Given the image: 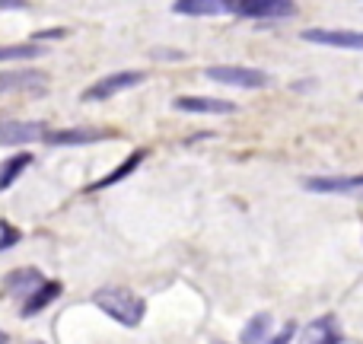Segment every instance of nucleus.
Segmentation results:
<instances>
[{"mask_svg": "<svg viewBox=\"0 0 363 344\" xmlns=\"http://www.w3.org/2000/svg\"><path fill=\"white\" fill-rule=\"evenodd\" d=\"M172 106L179 112H194V115H230L236 112V106L226 99H213V96H179Z\"/></svg>", "mask_w": 363, "mask_h": 344, "instance_id": "9", "label": "nucleus"}, {"mask_svg": "<svg viewBox=\"0 0 363 344\" xmlns=\"http://www.w3.org/2000/svg\"><path fill=\"white\" fill-rule=\"evenodd\" d=\"M303 42L322 45V48L363 51V32H351V29H303Z\"/></svg>", "mask_w": 363, "mask_h": 344, "instance_id": "4", "label": "nucleus"}, {"mask_svg": "<svg viewBox=\"0 0 363 344\" xmlns=\"http://www.w3.org/2000/svg\"><path fill=\"white\" fill-rule=\"evenodd\" d=\"M144 160H147V150H144V147H140V150H134V153H131V157H128V160H125V163H121V166H118V170H112V172H108V175H106V179L93 182V185H89V192H102V188H108V185H118V182H125V179H128V175H131V172H134V170H138V166H140V163H144Z\"/></svg>", "mask_w": 363, "mask_h": 344, "instance_id": "14", "label": "nucleus"}, {"mask_svg": "<svg viewBox=\"0 0 363 344\" xmlns=\"http://www.w3.org/2000/svg\"><path fill=\"white\" fill-rule=\"evenodd\" d=\"M45 45H0V61H32V57H42L45 55Z\"/></svg>", "mask_w": 363, "mask_h": 344, "instance_id": "18", "label": "nucleus"}, {"mask_svg": "<svg viewBox=\"0 0 363 344\" xmlns=\"http://www.w3.org/2000/svg\"><path fill=\"white\" fill-rule=\"evenodd\" d=\"M360 99H363V93H360Z\"/></svg>", "mask_w": 363, "mask_h": 344, "instance_id": "22", "label": "nucleus"}, {"mask_svg": "<svg viewBox=\"0 0 363 344\" xmlns=\"http://www.w3.org/2000/svg\"><path fill=\"white\" fill-rule=\"evenodd\" d=\"M341 341H345V335H341L335 316H322V319H315L306 332V344H341Z\"/></svg>", "mask_w": 363, "mask_h": 344, "instance_id": "13", "label": "nucleus"}, {"mask_svg": "<svg viewBox=\"0 0 363 344\" xmlns=\"http://www.w3.org/2000/svg\"><path fill=\"white\" fill-rule=\"evenodd\" d=\"M42 284H45V277H42V271H38V268H16V271H10V274H6L4 294L26 300V296H32L38 287H42Z\"/></svg>", "mask_w": 363, "mask_h": 344, "instance_id": "8", "label": "nucleus"}, {"mask_svg": "<svg viewBox=\"0 0 363 344\" xmlns=\"http://www.w3.org/2000/svg\"><path fill=\"white\" fill-rule=\"evenodd\" d=\"M35 344H42V341H35Z\"/></svg>", "mask_w": 363, "mask_h": 344, "instance_id": "23", "label": "nucleus"}, {"mask_svg": "<svg viewBox=\"0 0 363 344\" xmlns=\"http://www.w3.org/2000/svg\"><path fill=\"white\" fill-rule=\"evenodd\" d=\"M19 230L10 223V220H0V252H6V249H13V245L19 243Z\"/></svg>", "mask_w": 363, "mask_h": 344, "instance_id": "19", "label": "nucleus"}, {"mask_svg": "<svg viewBox=\"0 0 363 344\" xmlns=\"http://www.w3.org/2000/svg\"><path fill=\"white\" fill-rule=\"evenodd\" d=\"M29 166H32V153H16V157L6 160V163L0 166V192H6V188L29 170Z\"/></svg>", "mask_w": 363, "mask_h": 344, "instance_id": "17", "label": "nucleus"}, {"mask_svg": "<svg viewBox=\"0 0 363 344\" xmlns=\"http://www.w3.org/2000/svg\"><path fill=\"white\" fill-rule=\"evenodd\" d=\"M179 16H223L233 13V4L226 0H188V4H172Z\"/></svg>", "mask_w": 363, "mask_h": 344, "instance_id": "11", "label": "nucleus"}, {"mask_svg": "<svg viewBox=\"0 0 363 344\" xmlns=\"http://www.w3.org/2000/svg\"><path fill=\"white\" fill-rule=\"evenodd\" d=\"M207 80L223 83V87H236V89H262L268 87V74L258 67H239V64H217V67L204 70Z\"/></svg>", "mask_w": 363, "mask_h": 344, "instance_id": "2", "label": "nucleus"}, {"mask_svg": "<svg viewBox=\"0 0 363 344\" xmlns=\"http://www.w3.org/2000/svg\"><path fill=\"white\" fill-rule=\"evenodd\" d=\"M306 192H319V194L363 192V175H319V179H306Z\"/></svg>", "mask_w": 363, "mask_h": 344, "instance_id": "10", "label": "nucleus"}, {"mask_svg": "<svg viewBox=\"0 0 363 344\" xmlns=\"http://www.w3.org/2000/svg\"><path fill=\"white\" fill-rule=\"evenodd\" d=\"M45 77L38 70H19V74H0V93L6 89H42Z\"/></svg>", "mask_w": 363, "mask_h": 344, "instance_id": "16", "label": "nucleus"}, {"mask_svg": "<svg viewBox=\"0 0 363 344\" xmlns=\"http://www.w3.org/2000/svg\"><path fill=\"white\" fill-rule=\"evenodd\" d=\"M48 128L42 121H0V144L4 147H26L45 140Z\"/></svg>", "mask_w": 363, "mask_h": 344, "instance_id": "5", "label": "nucleus"}, {"mask_svg": "<svg viewBox=\"0 0 363 344\" xmlns=\"http://www.w3.org/2000/svg\"><path fill=\"white\" fill-rule=\"evenodd\" d=\"M57 294H61V284H57V281H45L42 287L35 290V294H32V296H26V306L19 309V313H23L26 319H29V316H38V313H42V309H48L51 303L57 300Z\"/></svg>", "mask_w": 363, "mask_h": 344, "instance_id": "12", "label": "nucleus"}, {"mask_svg": "<svg viewBox=\"0 0 363 344\" xmlns=\"http://www.w3.org/2000/svg\"><path fill=\"white\" fill-rule=\"evenodd\" d=\"M112 131H99V128H64V131H48L45 144L51 147H80V144H96V140H108Z\"/></svg>", "mask_w": 363, "mask_h": 344, "instance_id": "7", "label": "nucleus"}, {"mask_svg": "<svg viewBox=\"0 0 363 344\" xmlns=\"http://www.w3.org/2000/svg\"><path fill=\"white\" fill-rule=\"evenodd\" d=\"M271 313H255L249 322H245V328H242V344H264L271 338Z\"/></svg>", "mask_w": 363, "mask_h": 344, "instance_id": "15", "label": "nucleus"}, {"mask_svg": "<svg viewBox=\"0 0 363 344\" xmlns=\"http://www.w3.org/2000/svg\"><path fill=\"white\" fill-rule=\"evenodd\" d=\"M0 344H10V338H6V335H4V332H0Z\"/></svg>", "mask_w": 363, "mask_h": 344, "instance_id": "21", "label": "nucleus"}, {"mask_svg": "<svg viewBox=\"0 0 363 344\" xmlns=\"http://www.w3.org/2000/svg\"><path fill=\"white\" fill-rule=\"evenodd\" d=\"M294 335H296V322H287V326H284V328H281V332H277V335H274V338H268V341H264V344H287L290 338H294Z\"/></svg>", "mask_w": 363, "mask_h": 344, "instance_id": "20", "label": "nucleus"}, {"mask_svg": "<svg viewBox=\"0 0 363 344\" xmlns=\"http://www.w3.org/2000/svg\"><path fill=\"white\" fill-rule=\"evenodd\" d=\"M147 74H140V70H118V74H108L102 77V80H96L93 87L83 89L80 99L83 102H102V99H115L118 93H125V89H134L144 83Z\"/></svg>", "mask_w": 363, "mask_h": 344, "instance_id": "3", "label": "nucleus"}, {"mask_svg": "<svg viewBox=\"0 0 363 344\" xmlns=\"http://www.w3.org/2000/svg\"><path fill=\"white\" fill-rule=\"evenodd\" d=\"M233 13L245 19H287L296 13L287 0H252V4H233Z\"/></svg>", "mask_w": 363, "mask_h": 344, "instance_id": "6", "label": "nucleus"}, {"mask_svg": "<svg viewBox=\"0 0 363 344\" xmlns=\"http://www.w3.org/2000/svg\"><path fill=\"white\" fill-rule=\"evenodd\" d=\"M93 306L125 328H138L147 316V303L128 287H99L93 294Z\"/></svg>", "mask_w": 363, "mask_h": 344, "instance_id": "1", "label": "nucleus"}]
</instances>
